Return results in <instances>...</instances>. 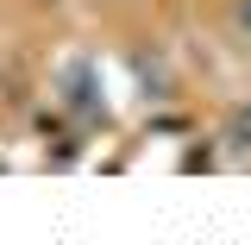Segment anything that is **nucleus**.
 I'll list each match as a JSON object with an SVG mask.
<instances>
[{
    "label": "nucleus",
    "mask_w": 251,
    "mask_h": 245,
    "mask_svg": "<svg viewBox=\"0 0 251 245\" xmlns=\"http://www.w3.org/2000/svg\"><path fill=\"white\" fill-rule=\"evenodd\" d=\"M220 145H226V151H251V107H232V120H226V132H220Z\"/></svg>",
    "instance_id": "1"
},
{
    "label": "nucleus",
    "mask_w": 251,
    "mask_h": 245,
    "mask_svg": "<svg viewBox=\"0 0 251 245\" xmlns=\"http://www.w3.org/2000/svg\"><path fill=\"white\" fill-rule=\"evenodd\" d=\"M232 26H239V31L251 38V0H239V6H232Z\"/></svg>",
    "instance_id": "2"
}]
</instances>
